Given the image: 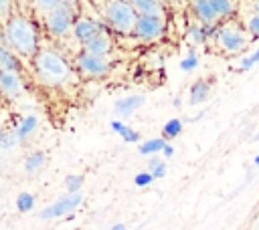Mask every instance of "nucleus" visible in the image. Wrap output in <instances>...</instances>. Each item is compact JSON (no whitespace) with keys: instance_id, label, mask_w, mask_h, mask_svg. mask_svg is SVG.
Wrapping results in <instances>:
<instances>
[{"instance_id":"f257e3e1","label":"nucleus","mask_w":259,"mask_h":230,"mask_svg":"<svg viewBox=\"0 0 259 230\" xmlns=\"http://www.w3.org/2000/svg\"><path fill=\"white\" fill-rule=\"evenodd\" d=\"M4 38L24 56H32L36 52V30L24 16H12L4 24Z\"/></svg>"},{"instance_id":"f03ea898","label":"nucleus","mask_w":259,"mask_h":230,"mask_svg":"<svg viewBox=\"0 0 259 230\" xmlns=\"http://www.w3.org/2000/svg\"><path fill=\"white\" fill-rule=\"evenodd\" d=\"M34 69H36L38 77L47 85H61V83H65V81L71 79L69 65L59 54H55L51 50H40L34 56Z\"/></svg>"},{"instance_id":"7ed1b4c3","label":"nucleus","mask_w":259,"mask_h":230,"mask_svg":"<svg viewBox=\"0 0 259 230\" xmlns=\"http://www.w3.org/2000/svg\"><path fill=\"white\" fill-rule=\"evenodd\" d=\"M103 14H105L109 26L115 28L117 32H123V34L134 32L138 12L134 10L132 2H127V0H107L105 8H103Z\"/></svg>"},{"instance_id":"20e7f679","label":"nucleus","mask_w":259,"mask_h":230,"mask_svg":"<svg viewBox=\"0 0 259 230\" xmlns=\"http://www.w3.org/2000/svg\"><path fill=\"white\" fill-rule=\"evenodd\" d=\"M214 40L219 42V46L229 52V54H235V52H241L245 46H247V36L245 32L239 28V26H231V24H225L221 28H217V34H214Z\"/></svg>"},{"instance_id":"39448f33","label":"nucleus","mask_w":259,"mask_h":230,"mask_svg":"<svg viewBox=\"0 0 259 230\" xmlns=\"http://www.w3.org/2000/svg\"><path fill=\"white\" fill-rule=\"evenodd\" d=\"M45 20H47L49 30L53 34H57V36H63L69 30H73V24H75L73 22V10H71V6L67 2H63L57 8H53L51 12H47Z\"/></svg>"},{"instance_id":"423d86ee","label":"nucleus","mask_w":259,"mask_h":230,"mask_svg":"<svg viewBox=\"0 0 259 230\" xmlns=\"http://www.w3.org/2000/svg\"><path fill=\"white\" fill-rule=\"evenodd\" d=\"M83 202V194H65L63 198H59L57 202H53L51 206L40 210V220H55L61 216H69L73 210H77Z\"/></svg>"},{"instance_id":"0eeeda50","label":"nucleus","mask_w":259,"mask_h":230,"mask_svg":"<svg viewBox=\"0 0 259 230\" xmlns=\"http://www.w3.org/2000/svg\"><path fill=\"white\" fill-rule=\"evenodd\" d=\"M77 67L85 77H103L109 73V59L101 54H91V52H81L77 59Z\"/></svg>"},{"instance_id":"6e6552de","label":"nucleus","mask_w":259,"mask_h":230,"mask_svg":"<svg viewBox=\"0 0 259 230\" xmlns=\"http://www.w3.org/2000/svg\"><path fill=\"white\" fill-rule=\"evenodd\" d=\"M164 32V20L158 16H138L134 34L142 40H156Z\"/></svg>"},{"instance_id":"1a4fd4ad","label":"nucleus","mask_w":259,"mask_h":230,"mask_svg":"<svg viewBox=\"0 0 259 230\" xmlns=\"http://www.w3.org/2000/svg\"><path fill=\"white\" fill-rule=\"evenodd\" d=\"M99 32H103V28L95 22V20H91V18H77L75 20V24H73V34L81 40V42H85V40H89V38H93L95 34H99Z\"/></svg>"},{"instance_id":"9d476101","label":"nucleus","mask_w":259,"mask_h":230,"mask_svg":"<svg viewBox=\"0 0 259 230\" xmlns=\"http://www.w3.org/2000/svg\"><path fill=\"white\" fill-rule=\"evenodd\" d=\"M142 103H144V97L142 95H127V97L115 101L113 111H115L117 117H130L132 113H136L142 107Z\"/></svg>"},{"instance_id":"9b49d317","label":"nucleus","mask_w":259,"mask_h":230,"mask_svg":"<svg viewBox=\"0 0 259 230\" xmlns=\"http://www.w3.org/2000/svg\"><path fill=\"white\" fill-rule=\"evenodd\" d=\"M109 48H111V38H109L105 32H99V34H95L93 38H89V40L83 42V50H85V52H91V54H101V56H105V54L109 52Z\"/></svg>"},{"instance_id":"f8f14e48","label":"nucleus","mask_w":259,"mask_h":230,"mask_svg":"<svg viewBox=\"0 0 259 230\" xmlns=\"http://www.w3.org/2000/svg\"><path fill=\"white\" fill-rule=\"evenodd\" d=\"M0 91L10 95V97H20L22 95V83L16 73L0 71Z\"/></svg>"},{"instance_id":"ddd939ff","label":"nucleus","mask_w":259,"mask_h":230,"mask_svg":"<svg viewBox=\"0 0 259 230\" xmlns=\"http://www.w3.org/2000/svg\"><path fill=\"white\" fill-rule=\"evenodd\" d=\"M190 8H192V12H194V16L198 18L200 24H214L219 20L208 0H192Z\"/></svg>"},{"instance_id":"4468645a","label":"nucleus","mask_w":259,"mask_h":230,"mask_svg":"<svg viewBox=\"0 0 259 230\" xmlns=\"http://www.w3.org/2000/svg\"><path fill=\"white\" fill-rule=\"evenodd\" d=\"M210 79H198L192 87H190V103L192 105H198V103H204L210 95Z\"/></svg>"},{"instance_id":"2eb2a0df","label":"nucleus","mask_w":259,"mask_h":230,"mask_svg":"<svg viewBox=\"0 0 259 230\" xmlns=\"http://www.w3.org/2000/svg\"><path fill=\"white\" fill-rule=\"evenodd\" d=\"M134 10L138 12V16H158L162 18V6L160 2L154 0H130Z\"/></svg>"},{"instance_id":"dca6fc26","label":"nucleus","mask_w":259,"mask_h":230,"mask_svg":"<svg viewBox=\"0 0 259 230\" xmlns=\"http://www.w3.org/2000/svg\"><path fill=\"white\" fill-rule=\"evenodd\" d=\"M111 131H115L123 141H127V143H136V141H140V133L138 131H134L132 127H127L125 123H121V121H111Z\"/></svg>"},{"instance_id":"f3484780","label":"nucleus","mask_w":259,"mask_h":230,"mask_svg":"<svg viewBox=\"0 0 259 230\" xmlns=\"http://www.w3.org/2000/svg\"><path fill=\"white\" fill-rule=\"evenodd\" d=\"M166 145V139L164 137H154V139H146L142 145H140V153L142 155H158Z\"/></svg>"},{"instance_id":"a211bd4d","label":"nucleus","mask_w":259,"mask_h":230,"mask_svg":"<svg viewBox=\"0 0 259 230\" xmlns=\"http://www.w3.org/2000/svg\"><path fill=\"white\" fill-rule=\"evenodd\" d=\"M210 2V6H212V10H214V14H217V18H227V16H231L233 12H235V0H208Z\"/></svg>"},{"instance_id":"6ab92c4d","label":"nucleus","mask_w":259,"mask_h":230,"mask_svg":"<svg viewBox=\"0 0 259 230\" xmlns=\"http://www.w3.org/2000/svg\"><path fill=\"white\" fill-rule=\"evenodd\" d=\"M36 125H38V119L34 117V115H28V117H24L22 121H20V125L14 129L16 131V137L22 141V139H26L34 129H36Z\"/></svg>"},{"instance_id":"aec40b11","label":"nucleus","mask_w":259,"mask_h":230,"mask_svg":"<svg viewBox=\"0 0 259 230\" xmlns=\"http://www.w3.org/2000/svg\"><path fill=\"white\" fill-rule=\"evenodd\" d=\"M0 71L18 73V59L10 50H6L4 46H0Z\"/></svg>"},{"instance_id":"412c9836","label":"nucleus","mask_w":259,"mask_h":230,"mask_svg":"<svg viewBox=\"0 0 259 230\" xmlns=\"http://www.w3.org/2000/svg\"><path fill=\"white\" fill-rule=\"evenodd\" d=\"M45 153L42 151H34V153H30L26 159H24V169L28 171V174H34V171H38L42 165H45Z\"/></svg>"},{"instance_id":"4be33fe9","label":"nucleus","mask_w":259,"mask_h":230,"mask_svg":"<svg viewBox=\"0 0 259 230\" xmlns=\"http://www.w3.org/2000/svg\"><path fill=\"white\" fill-rule=\"evenodd\" d=\"M148 171L154 176V180L164 178L166 176V163H164V159L160 155H152L148 159Z\"/></svg>"},{"instance_id":"5701e85b","label":"nucleus","mask_w":259,"mask_h":230,"mask_svg":"<svg viewBox=\"0 0 259 230\" xmlns=\"http://www.w3.org/2000/svg\"><path fill=\"white\" fill-rule=\"evenodd\" d=\"M32 208H34V196H32L30 192H20V194L16 196V210L22 212V214H26V212H30Z\"/></svg>"},{"instance_id":"b1692460","label":"nucleus","mask_w":259,"mask_h":230,"mask_svg":"<svg viewBox=\"0 0 259 230\" xmlns=\"http://www.w3.org/2000/svg\"><path fill=\"white\" fill-rule=\"evenodd\" d=\"M180 133H182V121H180V119H170V121H166V125L162 127V135H164V139L178 137Z\"/></svg>"},{"instance_id":"393cba45","label":"nucleus","mask_w":259,"mask_h":230,"mask_svg":"<svg viewBox=\"0 0 259 230\" xmlns=\"http://www.w3.org/2000/svg\"><path fill=\"white\" fill-rule=\"evenodd\" d=\"M83 182H85V178L79 176V174H71V176H67V178H65V190H67V194H79Z\"/></svg>"},{"instance_id":"a878e982","label":"nucleus","mask_w":259,"mask_h":230,"mask_svg":"<svg viewBox=\"0 0 259 230\" xmlns=\"http://www.w3.org/2000/svg\"><path fill=\"white\" fill-rule=\"evenodd\" d=\"M257 63H259V48H257L253 54H249V56H243V59H241L239 71H243V73H245V71H251V69H253Z\"/></svg>"},{"instance_id":"bb28decb","label":"nucleus","mask_w":259,"mask_h":230,"mask_svg":"<svg viewBox=\"0 0 259 230\" xmlns=\"http://www.w3.org/2000/svg\"><path fill=\"white\" fill-rule=\"evenodd\" d=\"M196 67H198V56H196L194 52H190L186 59H182V61H180V69H182V71H186V73H188V71H194Z\"/></svg>"},{"instance_id":"cd10ccee","label":"nucleus","mask_w":259,"mask_h":230,"mask_svg":"<svg viewBox=\"0 0 259 230\" xmlns=\"http://www.w3.org/2000/svg\"><path fill=\"white\" fill-rule=\"evenodd\" d=\"M154 182V176L150 174V171H140L136 178H134V184L138 186V188H146V186H150Z\"/></svg>"},{"instance_id":"c85d7f7f","label":"nucleus","mask_w":259,"mask_h":230,"mask_svg":"<svg viewBox=\"0 0 259 230\" xmlns=\"http://www.w3.org/2000/svg\"><path fill=\"white\" fill-rule=\"evenodd\" d=\"M247 30L251 32V36H255V38H259V14H255V16H251V18L247 20Z\"/></svg>"},{"instance_id":"c756f323","label":"nucleus","mask_w":259,"mask_h":230,"mask_svg":"<svg viewBox=\"0 0 259 230\" xmlns=\"http://www.w3.org/2000/svg\"><path fill=\"white\" fill-rule=\"evenodd\" d=\"M36 2V6L40 8V10H45V12H51L53 8H57L59 4H63V0H34Z\"/></svg>"},{"instance_id":"7c9ffc66","label":"nucleus","mask_w":259,"mask_h":230,"mask_svg":"<svg viewBox=\"0 0 259 230\" xmlns=\"http://www.w3.org/2000/svg\"><path fill=\"white\" fill-rule=\"evenodd\" d=\"M10 8H12V0H0V20L2 22L10 16Z\"/></svg>"},{"instance_id":"2f4dec72","label":"nucleus","mask_w":259,"mask_h":230,"mask_svg":"<svg viewBox=\"0 0 259 230\" xmlns=\"http://www.w3.org/2000/svg\"><path fill=\"white\" fill-rule=\"evenodd\" d=\"M162 155H164V157H172V155H174V147H172L170 143H166L164 149H162Z\"/></svg>"},{"instance_id":"473e14b6","label":"nucleus","mask_w":259,"mask_h":230,"mask_svg":"<svg viewBox=\"0 0 259 230\" xmlns=\"http://www.w3.org/2000/svg\"><path fill=\"white\" fill-rule=\"evenodd\" d=\"M109 230H125V224H113Z\"/></svg>"},{"instance_id":"72a5a7b5","label":"nucleus","mask_w":259,"mask_h":230,"mask_svg":"<svg viewBox=\"0 0 259 230\" xmlns=\"http://www.w3.org/2000/svg\"><path fill=\"white\" fill-rule=\"evenodd\" d=\"M253 161H255V165H259V153L255 155V159H253Z\"/></svg>"},{"instance_id":"f704fd0d","label":"nucleus","mask_w":259,"mask_h":230,"mask_svg":"<svg viewBox=\"0 0 259 230\" xmlns=\"http://www.w3.org/2000/svg\"><path fill=\"white\" fill-rule=\"evenodd\" d=\"M255 10H257V14H259V4H257V8H255Z\"/></svg>"},{"instance_id":"c9c22d12","label":"nucleus","mask_w":259,"mask_h":230,"mask_svg":"<svg viewBox=\"0 0 259 230\" xmlns=\"http://www.w3.org/2000/svg\"><path fill=\"white\" fill-rule=\"evenodd\" d=\"M154 2H160V0H154Z\"/></svg>"}]
</instances>
